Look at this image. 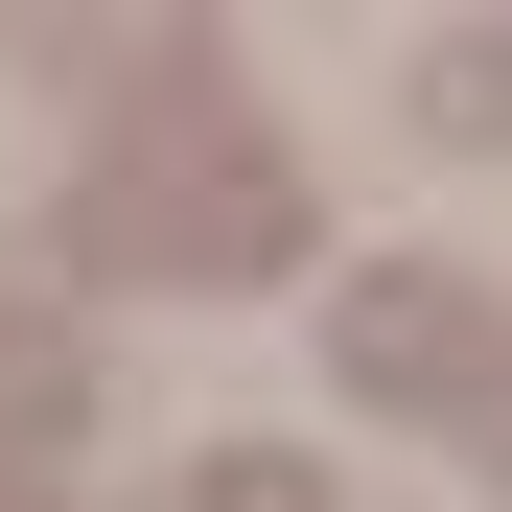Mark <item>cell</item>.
<instances>
[{
	"instance_id": "cell-1",
	"label": "cell",
	"mask_w": 512,
	"mask_h": 512,
	"mask_svg": "<svg viewBox=\"0 0 512 512\" xmlns=\"http://www.w3.org/2000/svg\"><path fill=\"white\" fill-rule=\"evenodd\" d=\"M326 373L396 396V419H443V396H489V373H512V303H489V280H443V256H373V280L326 303Z\"/></svg>"
},
{
	"instance_id": "cell-2",
	"label": "cell",
	"mask_w": 512,
	"mask_h": 512,
	"mask_svg": "<svg viewBox=\"0 0 512 512\" xmlns=\"http://www.w3.org/2000/svg\"><path fill=\"white\" fill-rule=\"evenodd\" d=\"M396 94H419V140H466V163H489V140H512V47H419Z\"/></svg>"
},
{
	"instance_id": "cell-3",
	"label": "cell",
	"mask_w": 512,
	"mask_h": 512,
	"mask_svg": "<svg viewBox=\"0 0 512 512\" xmlns=\"http://www.w3.org/2000/svg\"><path fill=\"white\" fill-rule=\"evenodd\" d=\"M187 512H326V466H303V443H210V466H187Z\"/></svg>"
},
{
	"instance_id": "cell-4",
	"label": "cell",
	"mask_w": 512,
	"mask_h": 512,
	"mask_svg": "<svg viewBox=\"0 0 512 512\" xmlns=\"http://www.w3.org/2000/svg\"><path fill=\"white\" fill-rule=\"evenodd\" d=\"M489 443H512V373H489Z\"/></svg>"
}]
</instances>
